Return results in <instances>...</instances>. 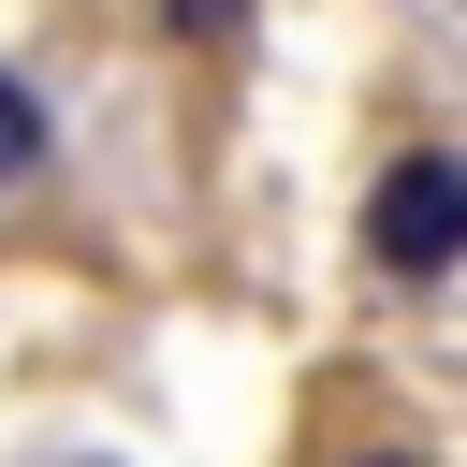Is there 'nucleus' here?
I'll return each instance as SVG.
<instances>
[{
	"label": "nucleus",
	"instance_id": "obj_1",
	"mask_svg": "<svg viewBox=\"0 0 467 467\" xmlns=\"http://www.w3.org/2000/svg\"><path fill=\"white\" fill-rule=\"evenodd\" d=\"M350 234H365V277H394V292H438V277H467V146H394L379 175H365V204H350Z\"/></svg>",
	"mask_w": 467,
	"mask_h": 467
},
{
	"label": "nucleus",
	"instance_id": "obj_2",
	"mask_svg": "<svg viewBox=\"0 0 467 467\" xmlns=\"http://www.w3.org/2000/svg\"><path fill=\"white\" fill-rule=\"evenodd\" d=\"M44 161H58V117H44V88H29V73H0V190H29Z\"/></svg>",
	"mask_w": 467,
	"mask_h": 467
},
{
	"label": "nucleus",
	"instance_id": "obj_3",
	"mask_svg": "<svg viewBox=\"0 0 467 467\" xmlns=\"http://www.w3.org/2000/svg\"><path fill=\"white\" fill-rule=\"evenodd\" d=\"M161 29H175V44H190V58H219V44H234V29H248V0H161Z\"/></svg>",
	"mask_w": 467,
	"mask_h": 467
},
{
	"label": "nucleus",
	"instance_id": "obj_4",
	"mask_svg": "<svg viewBox=\"0 0 467 467\" xmlns=\"http://www.w3.org/2000/svg\"><path fill=\"white\" fill-rule=\"evenodd\" d=\"M336 467H423V452H409V438H365V452H336Z\"/></svg>",
	"mask_w": 467,
	"mask_h": 467
}]
</instances>
